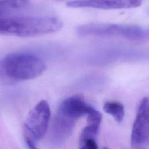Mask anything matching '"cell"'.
<instances>
[{
    "label": "cell",
    "mask_w": 149,
    "mask_h": 149,
    "mask_svg": "<svg viewBox=\"0 0 149 149\" xmlns=\"http://www.w3.org/2000/svg\"><path fill=\"white\" fill-rule=\"evenodd\" d=\"M104 111L112 116L116 121L121 122L125 115V108L122 104L117 101H107L103 106Z\"/></svg>",
    "instance_id": "cell-9"
},
{
    "label": "cell",
    "mask_w": 149,
    "mask_h": 149,
    "mask_svg": "<svg viewBox=\"0 0 149 149\" xmlns=\"http://www.w3.org/2000/svg\"><path fill=\"white\" fill-rule=\"evenodd\" d=\"M46 68L40 58L25 52L9 54L0 61L1 74L12 80L33 79L42 74Z\"/></svg>",
    "instance_id": "cell-2"
},
{
    "label": "cell",
    "mask_w": 149,
    "mask_h": 149,
    "mask_svg": "<svg viewBox=\"0 0 149 149\" xmlns=\"http://www.w3.org/2000/svg\"><path fill=\"white\" fill-rule=\"evenodd\" d=\"M26 144L29 149H37L34 144V142L32 141L31 140H30L29 138L26 137Z\"/></svg>",
    "instance_id": "cell-12"
},
{
    "label": "cell",
    "mask_w": 149,
    "mask_h": 149,
    "mask_svg": "<svg viewBox=\"0 0 149 149\" xmlns=\"http://www.w3.org/2000/svg\"><path fill=\"white\" fill-rule=\"evenodd\" d=\"M91 108L86 103L81 95H75L63 100L57 113L76 121L82 116L87 115Z\"/></svg>",
    "instance_id": "cell-7"
},
{
    "label": "cell",
    "mask_w": 149,
    "mask_h": 149,
    "mask_svg": "<svg viewBox=\"0 0 149 149\" xmlns=\"http://www.w3.org/2000/svg\"><path fill=\"white\" fill-rule=\"evenodd\" d=\"M50 108L48 102L41 100L29 112L24 122L26 137L32 141L41 139L45 134L50 119Z\"/></svg>",
    "instance_id": "cell-4"
},
{
    "label": "cell",
    "mask_w": 149,
    "mask_h": 149,
    "mask_svg": "<svg viewBox=\"0 0 149 149\" xmlns=\"http://www.w3.org/2000/svg\"><path fill=\"white\" fill-rule=\"evenodd\" d=\"M30 0H0V16L26 6Z\"/></svg>",
    "instance_id": "cell-10"
},
{
    "label": "cell",
    "mask_w": 149,
    "mask_h": 149,
    "mask_svg": "<svg viewBox=\"0 0 149 149\" xmlns=\"http://www.w3.org/2000/svg\"><path fill=\"white\" fill-rule=\"evenodd\" d=\"M104 149H108V148H104Z\"/></svg>",
    "instance_id": "cell-13"
},
{
    "label": "cell",
    "mask_w": 149,
    "mask_h": 149,
    "mask_svg": "<svg viewBox=\"0 0 149 149\" xmlns=\"http://www.w3.org/2000/svg\"><path fill=\"white\" fill-rule=\"evenodd\" d=\"M76 121L56 112L53 120L51 137L56 144H61L69 137Z\"/></svg>",
    "instance_id": "cell-8"
},
{
    "label": "cell",
    "mask_w": 149,
    "mask_h": 149,
    "mask_svg": "<svg viewBox=\"0 0 149 149\" xmlns=\"http://www.w3.org/2000/svg\"><path fill=\"white\" fill-rule=\"evenodd\" d=\"M149 134L148 99L144 97L138 107L131 133L132 145H140L148 141Z\"/></svg>",
    "instance_id": "cell-5"
},
{
    "label": "cell",
    "mask_w": 149,
    "mask_h": 149,
    "mask_svg": "<svg viewBox=\"0 0 149 149\" xmlns=\"http://www.w3.org/2000/svg\"><path fill=\"white\" fill-rule=\"evenodd\" d=\"M80 142V149H98V146L95 140L87 139Z\"/></svg>",
    "instance_id": "cell-11"
},
{
    "label": "cell",
    "mask_w": 149,
    "mask_h": 149,
    "mask_svg": "<svg viewBox=\"0 0 149 149\" xmlns=\"http://www.w3.org/2000/svg\"><path fill=\"white\" fill-rule=\"evenodd\" d=\"M142 0H73L66 3L70 8H93L101 9H130L140 6Z\"/></svg>",
    "instance_id": "cell-6"
},
{
    "label": "cell",
    "mask_w": 149,
    "mask_h": 149,
    "mask_svg": "<svg viewBox=\"0 0 149 149\" xmlns=\"http://www.w3.org/2000/svg\"><path fill=\"white\" fill-rule=\"evenodd\" d=\"M76 31L81 36L119 37L139 42L144 41L148 38V33L144 28L129 24L88 23L79 26Z\"/></svg>",
    "instance_id": "cell-3"
},
{
    "label": "cell",
    "mask_w": 149,
    "mask_h": 149,
    "mask_svg": "<svg viewBox=\"0 0 149 149\" xmlns=\"http://www.w3.org/2000/svg\"><path fill=\"white\" fill-rule=\"evenodd\" d=\"M62 22L54 17L0 16V34L31 37L56 33Z\"/></svg>",
    "instance_id": "cell-1"
}]
</instances>
